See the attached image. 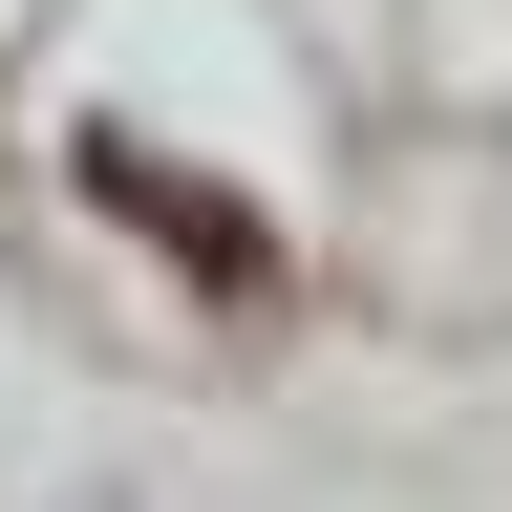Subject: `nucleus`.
I'll return each mask as SVG.
<instances>
[{
	"label": "nucleus",
	"mask_w": 512,
	"mask_h": 512,
	"mask_svg": "<svg viewBox=\"0 0 512 512\" xmlns=\"http://www.w3.org/2000/svg\"><path fill=\"white\" fill-rule=\"evenodd\" d=\"M64 171H86V214H128V235H171V256H192V278H214L235 320L278 299V235H256V214H214V192H192L171 150H128V128H86V150H64Z\"/></svg>",
	"instance_id": "1"
}]
</instances>
